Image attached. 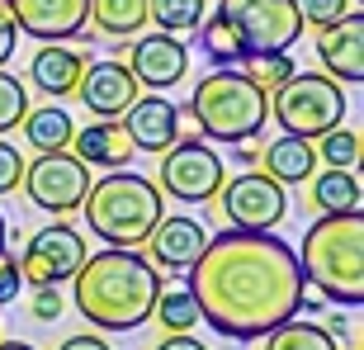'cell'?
I'll return each instance as SVG.
<instances>
[{
	"label": "cell",
	"mask_w": 364,
	"mask_h": 350,
	"mask_svg": "<svg viewBox=\"0 0 364 350\" xmlns=\"http://www.w3.org/2000/svg\"><path fill=\"white\" fill-rule=\"evenodd\" d=\"M189 294L199 303V322H208L218 336L260 341L303 312L308 280L294 246L274 232L228 228L223 237H208L189 265Z\"/></svg>",
	"instance_id": "6da1fadb"
},
{
	"label": "cell",
	"mask_w": 364,
	"mask_h": 350,
	"mask_svg": "<svg viewBox=\"0 0 364 350\" xmlns=\"http://www.w3.org/2000/svg\"><path fill=\"white\" fill-rule=\"evenodd\" d=\"M161 275L133 246H105L100 256H85L71 275V303L100 332H133L151 317L161 298Z\"/></svg>",
	"instance_id": "7a4b0ae2"
},
{
	"label": "cell",
	"mask_w": 364,
	"mask_h": 350,
	"mask_svg": "<svg viewBox=\"0 0 364 350\" xmlns=\"http://www.w3.org/2000/svg\"><path fill=\"white\" fill-rule=\"evenodd\" d=\"M298 270L336 308L364 303V213H326L303 237Z\"/></svg>",
	"instance_id": "3957f363"
},
{
	"label": "cell",
	"mask_w": 364,
	"mask_h": 350,
	"mask_svg": "<svg viewBox=\"0 0 364 350\" xmlns=\"http://www.w3.org/2000/svg\"><path fill=\"white\" fill-rule=\"evenodd\" d=\"M85 228L109 246H142L166 218V194L137 171H114L85 189Z\"/></svg>",
	"instance_id": "277c9868"
},
{
	"label": "cell",
	"mask_w": 364,
	"mask_h": 350,
	"mask_svg": "<svg viewBox=\"0 0 364 350\" xmlns=\"http://www.w3.org/2000/svg\"><path fill=\"white\" fill-rule=\"evenodd\" d=\"M176 109L180 119L199 123L213 142H246L270 119V95L246 81L242 67H218L194 85L189 105H176Z\"/></svg>",
	"instance_id": "5b68a950"
},
{
	"label": "cell",
	"mask_w": 364,
	"mask_h": 350,
	"mask_svg": "<svg viewBox=\"0 0 364 350\" xmlns=\"http://www.w3.org/2000/svg\"><path fill=\"white\" fill-rule=\"evenodd\" d=\"M274 119H279L284 133L312 142V137H322L326 128L346 123V90H341L331 76L294 71V76L274 90Z\"/></svg>",
	"instance_id": "8992f818"
},
{
	"label": "cell",
	"mask_w": 364,
	"mask_h": 350,
	"mask_svg": "<svg viewBox=\"0 0 364 350\" xmlns=\"http://www.w3.org/2000/svg\"><path fill=\"white\" fill-rule=\"evenodd\" d=\"M218 19L237 33L242 53H289L303 38V14L294 0H223Z\"/></svg>",
	"instance_id": "52a82bcc"
},
{
	"label": "cell",
	"mask_w": 364,
	"mask_h": 350,
	"mask_svg": "<svg viewBox=\"0 0 364 350\" xmlns=\"http://www.w3.org/2000/svg\"><path fill=\"white\" fill-rule=\"evenodd\" d=\"M218 208L228 213V228L242 232H274L289 213V194L279 180H270L265 171H246L218 185Z\"/></svg>",
	"instance_id": "ba28073f"
},
{
	"label": "cell",
	"mask_w": 364,
	"mask_h": 350,
	"mask_svg": "<svg viewBox=\"0 0 364 350\" xmlns=\"http://www.w3.org/2000/svg\"><path fill=\"white\" fill-rule=\"evenodd\" d=\"M19 185L28 189V199L38 203L43 213H76L85 203V189H90V166L71 152H38V161L24 166V180Z\"/></svg>",
	"instance_id": "9c48e42d"
},
{
	"label": "cell",
	"mask_w": 364,
	"mask_h": 350,
	"mask_svg": "<svg viewBox=\"0 0 364 350\" xmlns=\"http://www.w3.org/2000/svg\"><path fill=\"white\" fill-rule=\"evenodd\" d=\"M223 180H228L223 157L208 142L180 137L176 147H166V157H161V185L156 189L171 194V199H180V203H208Z\"/></svg>",
	"instance_id": "30bf717a"
},
{
	"label": "cell",
	"mask_w": 364,
	"mask_h": 350,
	"mask_svg": "<svg viewBox=\"0 0 364 350\" xmlns=\"http://www.w3.org/2000/svg\"><path fill=\"white\" fill-rule=\"evenodd\" d=\"M81 260H85L81 232L67 228V223H53V228L28 237L24 256H19V280L33 284V289H57L81 270Z\"/></svg>",
	"instance_id": "8fae6325"
},
{
	"label": "cell",
	"mask_w": 364,
	"mask_h": 350,
	"mask_svg": "<svg viewBox=\"0 0 364 350\" xmlns=\"http://www.w3.org/2000/svg\"><path fill=\"white\" fill-rule=\"evenodd\" d=\"M19 33L38 43H62L76 38L90 24V0H10L5 5Z\"/></svg>",
	"instance_id": "7c38bea8"
},
{
	"label": "cell",
	"mask_w": 364,
	"mask_h": 350,
	"mask_svg": "<svg viewBox=\"0 0 364 350\" xmlns=\"http://www.w3.org/2000/svg\"><path fill=\"white\" fill-rule=\"evenodd\" d=\"M123 67L133 71L137 85H147V90H171V85L185 81L189 71V48L176 38V33H147V38H137L128 48V62Z\"/></svg>",
	"instance_id": "4fadbf2b"
},
{
	"label": "cell",
	"mask_w": 364,
	"mask_h": 350,
	"mask_svg": "<svg viewBox=\"0 0 364 350\" xmlns=\"http://www.w3.org/2000/svg\"><path fill=\"white\" fill-rule=\"evenodd\" d=\"M137 90H142V85L133 81V71L123 67V62H114V57H109V62H90V67L81 71V85H76L81 105L90 109L95 119H119V114H128Z\"/></svg>",
	"instance_id": "5bb4252c"
},
{
	"label": "cell",
	"mask_w": 364,
	"mask_h": 350,
	"mask_svg": "<svg viewBox=\"0 0 364 350\" xmlns=\"http://www.w3.org/2000/svg\"><path fill=\"white\" fill-rule=\"evenodd\" d=\"M317 53H322V67L336 85H360L364 81V14L350 10L341 24L322 28Z\"/></svg>",
	"instance_id": "9a60e30c"
},
{
	"label": "cell",
	"mask_w": 364,
	"mask_h": 350,
	"mask_svg": "<svg viewBox=\"0 0 364 350\" xmlns=\"http://www.w3.org/2000/svg\"><path fill=\"white\" fill-rule=\"evenodd\" d=\"M123 128H128L137 152H166L180 142V109L166 95H137L133 105H128Z\"/></svg>",
	"instance_id": "2e32d148"
},
{
	"label": "cell",
	"mask_w": 364,
	"mask_h": 350,
	"mask_svg": "<svg viewBox=\"0 0 364 350\" xmlns=\"http://www.w3.org/2000/svg\"><path fill=\"white\" fill-rule=\"evenodd\" d=\"M203 242H208V232H203L199 218H161L156 228H151L147 246H151V265L161 270H189L199 260Z\"/></svg>",
	"instance_id": "e0dca14e"
},
{
	"label": "cell",
	"mask_w": 364,
	"mask_h": 350,
	"mask_svg": "<svg viewBox=\"0 0 364 350\" xmlns=\"http://www.w3.org/2000/svg\"><path fill=\"white\" fill-rule=\"evenodd\" d=\"M90 67V57L81 48H67V43H43L33 62H28V76L43 95H76L81 85V71Z\"/></svg>",
	"instance_id": "ac0fdd59"
},
{
	"label": "cell",
	"mask_w": 364,
	"mask_h": 350,
	"mask_svg": "<svg viewBox=\"0 0 364 350\" xmlns=\"http://www.w3.org/2000/svg\"><path fill=\"white\" fill-rule=\"evenodd\" d=\"M133 137H128V128L114 119H100V123H85V128H76L71 133V157H81L85 166H128L133 161Z\"/></svg>",
	"instance_id": "d6986e66"
},
{
	"label": "cell",
	"mask_w": 364,
	"mask_h": 350,
	"mask_svg": "<svg viewBox=\"0 0 364 350\" xmlns=\"http://www.w3.org/2000/svg\"><path fill=\"white\" fill-rule=\"evenodd\" d=\"M260 166L279 185H308L312 175H317V147H312L308 137L284 133L279 142H270V147L260 152Z\"/></svg>",
	"instance_id": "ffe728a7"
},
{
	"label": "cell",
	"mask_w": 364,
	"mask_h": 350,
	"mask_svg": "<svg viewBox=\"0 0 364 350\" xmlns=\"http://www.w3.org/2000/svg\"><path fill=\"white\" fill-rule=\"evenodd\" d=\"M312 203H317L322 213H360V203H364L360 175L355 171H331V166H326L322 175H312Z\"/></svg>",
	"instance_id": "44dd1931"
},
{
	"label": "cell",
	"mask_w": 364,
	"mask_h": 350,
	"mask_svg": "<svg viewBox=\"0 0 364 350\" xmlns=\"http://www.w3.org/2000/svg\"><path fill=\"white\" fill-rule=\"evenodd\" d=\"M19 128H24V137H28L38 152H67V147H71V133H76L71 114H67V109H57V105L28 109L24 119H19Z\"/></svg>",
	"instance_id": "7402d4cb"
},
{
	"label": "cell",
	"mask_w": 364,
	"mask_h": 350,
	"mask_svg": "<svg viewBox=\"0 0 364 350\" xmlns=\"http://www.w3.org/2000/svg\"><path fill=\"white\" fill-rule=\"evenodd\" d=\"M90 19L109 38H133L147 24V0H90Z\"/></svg>",
	"instance_id": "603a6c76"
},
{
	"label": "cell",
	"mask_w": 364,
	"mask_h": 350,
	"mask_svg": "<svg viewBox=\"0 0 364 350\" xmlns=\"http://www.w3.org/2000/svg\"><path fill=\"white\" fill-rule=\"evenodd\" d=\"M265 350H336V336L317 322L289 317V322H279L270 336H265Z\"/></svg>",
	"instance_id": "cb8c5ba5"
},
{
	"label": "cell",
	"mask_w": 364,
	"mask_h": 350,
	"mask_svg": "<svg viewBox=\"0 0 364 350\" xmlns=\"http://www.w3.org/2000/svg\"><path fill=\"white\" fill-rule=\"evenodd\" d=\"M147 19L161 33H176L180 38V33H194L208 14H203V0H147Z\"/></svg>",
	"instance_id": "d4e9b609"
},
{
	"label": "cell",
	"mask_w": 364,
	"mask_h": 350,
	"mask_svg": "<svg viewBox=\"0 0 364 350\" xmlns=\"http://www.w3.org/2000/svg\"><path fill=\"white\" fill-rule=\"evenodd\" d=\"M242 76L256 85V90L270 95V90H279V85L294 76V57L289 53H246L242 57Z\"/></svg>",
	"instance_id": "484cf974"
},
{
	"label": "cell",
	"mask_w": 364,
	"mask_h": 350,
	"mask_svg": "<svg viewBox=\"0 0 364 350\" xmlns=\"http://www.w3.org/2000/svg\"><path fill=\"white\" fill-rule=\"evenodd\" d=\"M151 312H156V322H161L171 336H185V332H194V322H199V303H194L189 289H171V294L161 289V298H156Z\"/></svg>",
	"instance_id": "4316f807"
},
{
	"label": "cell",
	"mask_w": 364,
	"mask_h": 350,
	"mask_svg": "<svg viewBox=\"0 0 364 350\" xmlns=\"http://www.w3.org/2000/svg\"><path fill=\"white\" fill-rule=\"evenodd\" d=\"M317 166H331V171H355L360 166V133L336 123L322 133V147H317Z\"/></svg>",
	"instance_id": "83f0119b"
},
{
	"label": "cell",
	"mask_w": 364,
	"mask_h": 350,
	"mask_svg": "<svg viewBox=\"0 0 364 350\" xmlns=\"http://www.w3.org/2000/svg\"><path fill=\"white\" fill-rule=\"evenodd\" d=\"M199 43H203V53L213 57L218 67H237V62L246 57V53H242V43H237V33H232V28L223 24L218 14L199 24Z\"/></svg>",
	"instance_id": "f1b7e54d"
},
{
	"label": "cell",
	"mask_w": 364,
	"mask_h": 350,
	"mask_svg": "<svg viewBox=\"0 0 364 350\" xmlns=\"http://www.w3.org/2000/svg\"><path fill=\"white\" fill-rule=\"evenodd\" d=\"M28 114V90L14 81L10 71H0V133L19 128V119Z\"/></svg>",
	"instance_id": "f546056e"
},
{
	"label": "cell",
	"mask_w": 364,
	"mask_h": 350,
	"mask_svg": "<svg viewBox=\"0 0 364 350\" xmlns=\"http://www.w3.org/2000/svg\"><path fill=\"white\" fill-rule=\"evenodd\" d=\"M294 5H298V14H303V24H312V28H331L350 14L346 0H294Z\"/></svg>",
	"instance_id": "4dcf8cb0"
},
{
	"label": "cell",
	"mask_w": 364,
	"mask_h": 350,
	"mask_svg": "<svg viewBox=\"0 0 364 350\" xmlns=\"http://www.w3.org/2000/svg\"><path fill=\"white\" fill-rule=\"evenodd\" d=\"M19 289H24V280H19V260L10 256V246L0 242V308H5V303H14V298H19Z\"/></svg>",
	"instance_id": "1f68e13d"
},
{
	"label": "cell",
	"mask_w": 364,
	"mask_h": 350,
	"mask_svg": "<svg viewBox=\"0 0 364 350\" xmlns=\"http://www.w3.org/2000/svg\"><path fill=\"white\" fill-rule=\"evenodd\" d=\"M19 180H24V157L10 142H0V194H10Z\"/></svg>",
	"instance_id": "d6a6232c"
},
{
	"label": "cell",
	"mask_w": 364,
	"mask_h": 350,
	"mask_svg": "<svg viewBox=\"0 0 364 350\" xmlns=\"http://www.w3.org/2000/svg\"><path fill=\"white\" fill-rule=\"evenodd\" d=\"M28 312H33L38 322H57V317H62V294H57V289H38Z\"/></svg>",
	"instance_id": "836d02e7"
},
{
	"label": "cell",
	"mask_w": 364,
	"mask_h": 350,
	"mask_svg": "<svg viewBox=\"0 0 364 350\" xmlns=\"http://www.w3.org/2000/svg\"><path fill=\"white\" fill-rule=\"evenodd\" d=\"M14 43H19V28H14V19H10V10L0 5V67L10 62V53H14Z\"/></svg>",
	"instance_id": "e575fe53"
},
{
	"label": "cell",
	"mask_w": 364,
	"mask_h": 350,
	"mask_svg": "<svg viewBox=\"0 0 364 350\" xmlns=\"http://www.w3.org/2000/svg\"><path fill=\"white\" fill-rule=\"evenodd\" d=\"M57 350H109V346H105V336H67Z\"/></svg>",
	"instance_id": "d590c367"
},
{
	"label": "cell",
	"mask_w": 364,
	"mask_h": 350,
	"mask_svg": "<svg viewBox=\"0 0 364 350\" xmlns=\"http://www.w3.org/2000/svg\"><path fill=\"white\" fill-rule=\"evenodd\" d=\"M156 350H208V346H203V341H194V336L185 332V336H166Z\"/></svg>",
	"instance_id": "8d00e7d4"
},
{
	"label": "cell",
	"mask_w": 364,
	"mask_h": 350,
	"mask_svg": "<svg viewBox=\"0 0 364 350\" xmlns=\"http://www.w3.org/2000/svg\"><path fill=\"white\" fill-rule=\"evenodd\" d=\"M0 350H33L28 341H0Z\"/></svg>",
	"instance_id": "74e56055"
},
{
	"label": "cell",
	"mask_w": 364,
	"mask_h": 350,
	"mask_svg": "<svg viewBox=\"0 0 364 350\" xmlns=\"http://www.w3.org/2000/svg\"><path fill=\"white\" fill-rule=\"evenodd\" d=\"M0 242H5V213H0Z\"/></svg>",
	"instance_id": "f35d334b"
}]
</instances>
